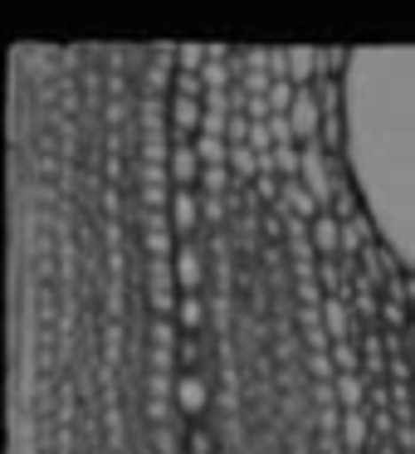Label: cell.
Wrapping results in <instances>:
<instances>
[{"instance_id":"6da1fadb","label":"cell","mask_w":415,"mask_h":454,"mask_svg":"<svg viewBox=\"0 0 415 454\" xmlns=\"http://www.w3.org/2000/svg\"><path fill=\"white\" fill-rule=\"evenodd\" d=\"M288 122H294V132H303V137L317 128V103H313V93H308V89H298L294 108H288Z\"/></svg>"},{"instance_id":"7a4b0ae2","label":"cell","mask_w":415,"mask_h":454,"mask_svg":"<svg viewBox=\"0 0 415 454\" xmlns=\"http://www.w3.org/2000/svg\"><path fill=\"white\" fill-rule=\"evenodd\" d=\"M176 284L186 288V294H196V284H200V254L191 245L176 254Z\"/></svg>"},{"instance_id":"3957f363","label":"cell","mask_w":415,"mask_h":454,"mask_svg":"<svg viewBox=\"0 0 415 454\" xmlns=\"http://www.w3.org/2000/svg\"><path fill=\"white\" fill-rule=\"evenodd\" d=\"M196 157L206 161V167H225V161H230L225 137H210V132H200V137H196Z\"/></svg>"},{"instance_id":"277c9868","label":"cell","mask_w":415,"mask_h":454,"mask_svg":"<svg viewBox=\"0 0 415 454\" xmlns=\"http://www.w3.org/2000/svg\"><path fill=\"white\" fill-rule=\"evenodd\" d=\"M196 118H206V113L196 108V98L176 93V98H171V122H176V128H196Z\"/></svg>"},{"instance_id":"5b68a950","label":"cell","mask_w":415,"mask_h":454,"mask_svg":"<svg viewBox=\"0 0 415 454\" xmlns=\"http://www.w3.org/2000/svg\"><path fill=\"white\" fill-rule=\"evenodd\" d=\"M171 215H176L181 230H191V225H196V196H191V191H176V200H171Z\"/></svg>"},{"instance_id":"8992f818","label":"cell","mask_w":415,"mask_h":454,"mask_svg":"<svg viewBox=\"0 0 415 454\" xmlns=\"http://www.w3.org/2000/svg\"><path fill=\"white\" fill-rule=\"evenodd\" d=\"M181 405H186V411H196V405H200V381H196V376L181 381Z\"/></svg>"}]
</instances>
